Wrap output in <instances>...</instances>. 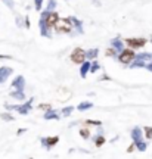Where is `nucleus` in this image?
I'll list each match as a JSON object with an SVG mask.
<instances>
[{"instance_id":"f257e3e1","label":"nucleus","mask_w":152,"mask_h":159,"mask_svg":"<svg viewBox=\"0 0 152 159\" xmlns=\"http://www.w3.org/2000/svg\"><path fill=\"white\" fill-rule=\"evenodd\" d=\"M134 52H131V50H121V55H120V61L123 62V63H130L133 59H134Z\"/></svg>"},{"instance_id":"f03ea898","label":"nucleus","mask_w":152,"mask_h":159,"mask_svg":"<svg viewBox=\"0 0 152 159\" xmlns=\"http://www.w3.org/2000/svg\"><path fill=\"white\" fill-rule=\"evenodd\" d=\"M84 59H86V53H84L81 49H76V50L73 52V55H71V61H73L74 63H83Z\"/></svg>"},{"instance_id":"7ed1b4c3","label":"nucleus","mask_w":152,"mask_h":159,"mask_svg":"<svg viewBox=\"0 0 152 159\" xmlns=\"http://www.w3.org/2000/svg\"><path fill=\"white\" fill-rule=\"evenodd\" d=\"M145 43H146L145 39H127L126 40V44H129L130 47H142Z\"/></svg>"},{"instance_id":"20e7f679","label":"nucleus","mask_w":152,"mask_h":159,"mask_svg":"<svg viewBox=\"0 0 152 159\" xmlns=\"http://www.w3.org/2000/svg\"><path fill=\"white\" fill-rule=\"evenodd\" d=\"M10 74H12V68L1 66V68H0V84H1V82H4V80L7 78Z\"/></svg>"},{"instance_id":"39448f33","label":"nucleus","mask_w":152,"mask_h":159,"mask_svg":"<svg viewBox=\"0 0 152 159\" xmlns=\"http://www.w3.org/2000/svg\"><path fill=\"white\" fill-rule=\"evenodd\" d=\"M58 140H59L58 137H47V139H41V143L46 146V149H52V146L56 144Z\"/></svg>"},{"instance_id":"423d86ee","label":"nucleus","mask_w":152,"mask_h":159,"mask_svg":"<svg viewBox=\"0 0 152 159\" xmlns=\"http://www.w3.org/2000/svg\"><path fill=\"white\" fill-rule=\"evenodd\" d=\"M24 84H25L24 77H16V78L13 80V82H12V87H13V88H18L19 91H22V90H24Z\"/></svg>"},{"instance_id":"0eeeda50","label":"nucleus","mask_w":152,"mask_h":159,"mask_svg":"<svg viewBox=\"0 0 152 159\" xmlns=\"http://www.w3.org/2000/svg\"><path fill=\"white\" fill-rule=\"evenodd\" d=\"M131 137H133V141L137 143V141H142V131L139 128H134L131 131Z\"/></svg>"},{"instance_id":"6e6552de","label":"nucleus","mask_w":152,"mask_h":159,"mask_svg":"<svg viewBox=\"0 0 152 159\" xmlns=\"http://www.w3.org/2000/svg\"><path fill=\"white\" fill-rule=\"evenodd\" d=\"M55 28H56L58 33H70V31H71L70 25H67V24H64V25H58V24H56Z\"/></svg>"},{"instance_id":"1a4fd4ad","label":"nucleus","mask_w":152,"mask_h":159,"mask_svg":"<svg viewBox=\"0 0 152 159\" xmlns=\"http://www.w3.org/2000/svg\"><path fill=\"white\" fill-rule=\"evenodd\" d=\"M89 69H90V62H83V63H81V69H80L81 77H86V74H87Z\"/></svg>"},{"instance_id":"9d476101","label":"nucleus","mask_w":152,"mask_h":159,"mask_svg":"<svg viewBox=\"0 0 152 159\" xmlns=\"http://www.w3.org/2000/svg\"><path fill=\"white\" fill-rule=\"evenodd\" d=\"M112 47H114L115 50L121 52V50H123V43H121L118 39H115V40H112Z\"/></svg>"},{"instance_id":"9b49d317","label":"nucleus","mask_w":152,"mask_h":159,"mask_svg":"<svg viewBox=\"0 0 152 159\" xmlns=\"http://www.w3.org/2000/svg\"><path fill=\"white\" fill-rule=\"evenodd\" d=\"M134 147H137V150H140V152H145L146 150V143L137 141V143H134Z\"/></svg>"},{"instance_id":"f8f14e48","label":"nucleus","mask_w":152,"mask_h":159,"mask_svg":"<svg viewBox=\"0 0 152 159\" xmlns=\"http://www.w3.org/2000/svg\"><path fill=\"white\" fill-rule=\"evenodd\" d=\"M96 55H98V49H92V50H89V52L86 53V58L93 59V58H96Z\"/></svg>"},{"instance_id":"ddd939ff","label":"nucleus","mask_w":152,"mask_h":159,"mask_svg":"<svg viewBox=\"0 0 152 159\" xmlns=\"http://www.w3.org/2000/svg\"><path fill=\"white\" fill-rule=\"evenodd\" d=\"M10 96H12V97H15V99H19V100H22V99H24V93H22V91H19V90H16V91L10 93Z\"/></svg>"},{"instance_id":"4468645a","label":"nucleus","mask_w":152,"mask_h":159,"mask_svg":"<svg viewBox=\"0 0 152 159\" xmlns=\"http://www.w3.org/2000/svg\"><path fill=\"white\" fill-rule=\"evenodd\" d=\"M93 105L92 103H89V102H83L81 105H78V111H86V109H89V108H92Z\"/></svg>"},{"instance_id":"2eb2a0df","label":"nucleus","mask_w":152,"mask_h":159,"mask_svg":"<svg viewBox=\"0 0 152 159\" xmlns=\"http://www.w3.org/2000/svg\"><path fill=\"white\" fill-rule=\"evenodd\" d=\"M53 118H55V119L59 118V117L56 115V112H53V111H49V112L44 115V119H53Z\"/></svg>"},{"instance_id":"dca6fc26","label":"nucleus","mask_w":152,"mask_h":159,"mask_svg":"<svg viewBox=\"0 0 152 159\" xmlns=\"http://www.w3.org/2000/svg\"><path fill=\"white\" fill-rule=\"evenodd\" d=\"M80 134H81L83 139H90V131H89L87 128H83V130L80 131Z\"/></svg>"},{"instance_id":"f3484780","label":"nucleus","mask_w":152,"mask_h":159,"mask_svg":"<svg viewBox=\"0 0 152 159\" xmlns=\"http://www.w3.org/2000/svg\"><path fill=\"white\" fill-rule=\"evenodd\" d=\"M105 55H106V56H109V58H111V56H115V55H117V50H115L114 47H111V49H108V50H106V53H105Z\"/></svg>"},{"instance_id":"a211bd4d","label":"nucleus","mask_w":152,"mask_h":159,"mask_svg":"<svg viewBox=\"0 0 152 159\" xmlns=\"http://www.w3.org/2000/svg\"><path fill=\"white\" fill-rule=\"evenodd\" d=\"M55 6H56V1H55V0H49V4H47L46 10H49V12H50V10L55 7Z\"/></svg>"},{"instance_id":"6ab92c4d","label":"nucleus","mask_w":152,"mask_h":159,"mask_svg":"<svg viewBox=\"0 0 152 159\" xmlns=\"http://www.w3.org/2000/svg\"><path fill=\"white\" fill-rule=\"evenodd\" d=\"M145 133H146V139H152V127H145Z\"/></svg>"},{"instance_id":"aec40b11","label":"nucleus","mask_w":152,"mask_h":159,"mask_svg":"<svg viewBox=\"0 0 152 159\" xmlns=\"http://www.w3.org/2000/svg\"><path fill=\"white\" fill-rule=\"evenodd\" d=\"M1 119H4V121H13V117L9 115V114H1Z\"/></svg>"},{"instance_id":"412c9836","label":"nucleus","mask_w":152,"mask_h":159,"mask_svg":"<svg viewBox=\"0 0 152 159\" xmlns=\"http://www.w3.org/2000/svg\"><path fill=\"white\" fill-rule=\"evenodd\" d=\"M96 139H98V140H96V146H98V147H99L101 144H104V143H105V139H104V137H101V136H99V137H96Z\"/></svg>"},{"instance_id":"4be33fe9","label":"nucleus","mask_w":152,"mask_h":159,"mask_svg":"<svg viewBox=\"0 0 152 159\" xmlns=\"http://www.w3.org/2000/svg\"><path fill=\"white\" fill-rule=\"evenodd\" d=\"M71 112H73V108H71V106H68V108H64V109H62V114H65V115H70Z\"/></svg>"},{"instance_id":"5701e85b","label":"nucleus","mask_w":152,"mask_h":159,"mask_svg":"<svg viewBox=\"0 0 152 159\" xmlns=\"http://www.w3.org/2000/svg\"><path fill=\"white\" fill-rule=\"evenodd\" d=\"M87 124H90V125H98V127H101V125H102V122H101V121H90V119L87 121Z\"/></svg>"},{"instance_id":"b1692460","label":"nucleus","mask_w":152,"mask_h":159,"mask_svg":"<svg viewBox=\"0 0 152 159\" xmlns=\"http://www.w3.org/2000/svg\"><path fill=\"white\" fill-rule=\"evenodd\" d=\"M90 68H92V69H90V71H92V72H96V71H98V69H99V65H98V63H96V62H95V63H93V65H90Z\"/></svg>"},{"instance_id":"393cba45","label":"nucleus","mask_w":152,"mask_h":159,"mask_svg":"<svg viewBox=\"0 0 152 159\" xmlns=\"http://www.w3.org/2000/svg\"><path fill=\"white\" fill-rule=\"evenodd\" d=\"M41 1H43V0H36V7H37V10L41 9Z\"/></svg>"},{"instance_id":"a878e982","label":"nucleus","mask_w":152,"mask_h":159,"mask_svg":"<svg viewBox=\"0 0 152 159\" xmlns=\"http://www.w3.org/2000/svg\"><path fill=\"white\" fill-rule=\"evenodd\" d=\"M16 24H18V27H22V19H21L19 16L16 18Z\"/></svg>"},{"instance_id":"bb28decb","label":"nucleus","mask_w":152,"mask_h":159,"mask_svg":"<svg viewBox=\"0 0 152 159\" xmlns=\"http://www.w3.org/2000/svg\"><path fill=\"white\" fill-rule=\"evenodd\" d=\"M133 150H134V144H131V146L129 147V150H127V152H129V153H131Z\"/></svg>"},{"instance_id":"cd10ccee","label":"nucleus","mask_w":152,"mask_h":159,"mask_svg":"<svg viewBox=\"0 0 152 159\" xmlns=\"http://www.w3.org/2000/svg\"><path fill=\"white\" fill-rule=\"evenodd\" d=\"M38 108H40V109H49V106H47V105H40Z\"/></svg>"},{"instance_id":"c85d7f7f","label":"nucleus","mask_w":152,"mask_h":159,"mask_svg":"<svg viewBox=\"0 0 152 159\" xmlns=\"http://www.w3.org/2000/svg\"><path fill=\"white\" fill-rule=\"evenodd\" d=\"M0 59H10V56H3V55H0Z\"/></svg>"}]
</instances>
